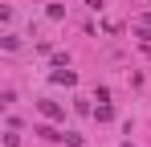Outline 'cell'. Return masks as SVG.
Listing matches in <instances>:
<instances>
[{"instance_id": "3957f363", "label": "cell", "mask_w": 151, "mask_h": 147, "mask_svg": "<svg viewBox=\"0 0 151 147\" xmlns=\"http://www.w3.org/2000/svg\"><path fill=\"white\" fill-rule=\"evenodd\" d=\"M37 135H41V139H65V135H57L53 127H37Z\"/></svg>"}, {"instance_id": "6da1fadb", "label": "cell", "mask_w": 151, "mask_h": 147, "mask_svg": "<svg viewBox=\"0 0 151 147\" xmlns=\"http://www.w3.org/2000/svg\"><path fill=\"white\" fill-rule=\"evenodd\" d=\"M37 110H41V115H45V119H65V110H61V106H57V102H49V98H41V102H37Z\"/></svg>"}, {"instance_id": "7a4b0ae2", "label": "cell", "mask_w": 151, "mask_h": 147, "mask_svg": "<svg viewBox=\"0 0 151 147\" xmlns=\"http://www.w3.org/2000/svg\"><path fill=\"white\" fill-rule=\"evenodd\" d=\"M53 82H57V86H74L78 74H74V70H53Z\"/></svg>"}]
</instances>
